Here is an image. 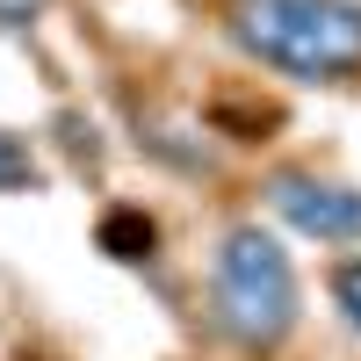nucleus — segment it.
I'll return each instance as SVG.
<instances>
[{"instance_id":"1","label":"nucleus","mask_w":361,"mask_h":361,"mask_svg":"<svg viewBox=\"0 0 361 361\" xmlns=\"http://www.w3.org/2000/svg\"><path fill=\"white\" fill-rule=\"evenodd\" d=\"M304 289H296V260L282 253L275 231L260 224H231L209 253V318L217 333L246 354H267L296 333Z\"/></svg>"},{"instance_id":"2","label":"nucleus","mask_w":361,"mask_h":361,"mask_svg":"<svg viewBox=\"0 0 361 361\" xmlns=\"http://www.w3.org/2000/svg\"><path fill=\"white\" fill-rule=\"evenodd\" d=\"M231 37L304 80L361 73V0H238Z\"/></svg>"},{"instance_id":"3","label":"nucleus","mask_w":361,"mask_h":361,"mask_svg":"<svg viewBox=\"0 0 361 361\" xmlns=\"http://www.w3.org/2000/svg\"><path fill=\"white\" fill-rule=\"evenodd\" d=\"M267 209H275L282 224H296L304 238H325V246L361 238V188L325 180V173H304V166L267 173Z\"/></svg>"},{"instance_id":"4","label":"nucleus","mask_w":361,"mask_h":361,"mask_svg":"<svg viewBox=\"0 0 361 361\" xmlns=\"http://www.w3.org/2000/svg\"><path fill=\"white\" fill-rule=\"evenodd\" d=\"M94 238H102V253H109V260H152V246H159V224L145 217V209H109Z\"/></svg>"},{"instance_id":"5","label":"nucleus","mask_w":361,"mask_h":361,"mask_svg":"<svg viewBox=\"0 0 361 361\" xmlns=\"http://www.w3.org/2000/svg\"><path fill=\"white\" fill-rule=\"evenodd\" d=\"M333 304H340V318L361 333V260H340L333 267Z\"/></svg>"},{"instance_id":"6","label":"nucleus","mask_w":361,"mask_h":361,"mask_svg":"<svg viewBox=\"0 0 361 361\" xmlns=\"http://www.w3.org/2000/svg\"><path fill=\"white\" fill-rule=\"evenodd\" d=\"M22 180H37V166H29V152L15 137H0V188H22Z\"/></svg>"},{"instance_id":"7","label":"nucleus","mask_w":361,"mask_h":361,"mask_svg":"<svg viewBox=\"0 0 361 361\" xmlns=\"http://www.w3.org/2000/svg\"><path fill=\"white\" fill-rule=\"evenodd\" d=\"M44 0H0V29H15V22H29Z\"/></svg>"}]
</instances>
